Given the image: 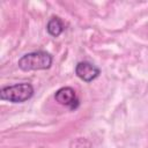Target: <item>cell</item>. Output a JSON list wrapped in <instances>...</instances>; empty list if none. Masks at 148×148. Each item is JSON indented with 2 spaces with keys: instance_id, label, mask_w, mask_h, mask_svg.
Instances as JSON below:
<instances>
[{
  "instance_id": "cell-1",
  "label": "cell",
  "mask_w": 148,
  "mask_h": 148,
  "mask_svg": "<svg viewBox=\"0 0 148 148\" xmlns=\"http://www.w3.org/2000/svg\"><path fill=\"white\" fill-rule=\"evenodd\" d=\"M17 65L24 72L49 69L52 65V56L45 51H34L22 56Z\"/></svg>"
},
{
  "instance_id": "cell-2",
  "label": "cell",
  "mask_w": 148,
  "mask_h": 148,
  "mask_svg": "<svg viewBox=\"0 0 148 148\" xmlns=\"http://www.w3.org/2000/svg\"><path fill=\"white\" fill-rule=\"evenodd\" d=\"M34 95V87L28 82L16 83L1 88L0 98L12 103H23L30 99Z\"/></svg>"
},
{
  "instance_id": "cell-3",
  "label": "cell",
  "mask_w": 148,
  "mask_h": 148,
  "mask_svg": "<svg viewBox=\"0 0 148 148\" xmlns=\"http://www.w3.org/2000/svg\"><path fill=\"white\" fill-rule=\"evenodd\" d=\"M56 101L65 106H68L71 110H75L79 106V99L76 97L75 90L71 87H62L58 89L54 94Z\"/></svg>"
},
{
  "instance_id": "cell-4",
  "label": "cell",
  "mask_w": 148,
  "mask_h": 148,
  "mask_svg": "<svg viewBox=\"0 0 148 148\" xmlns=\"http://www.w3.org/2000/svg\"><path fill=\"white\" fill-rule=\"evenodd\" d=\"M101 71L97 66L89 61H80L75 66V74L84 82H90L99 75Z\"/></svg>"
},
{
  "instance_id": "cell-5",
  "label": "cell",
  "mask_w": 148,
  "mask_h": 148,
  "mask_svg": "<svg viewBox=\"0 0 148 148\" xmlns=\"http://www.w3.org/2000/svg\"><path fill=\"white\" fill-rule=\"evenodd\" d=\"M64 23H62V21H61V18L60 17H58V16H52L50 20H49V22H47V24H46V30H47V32L51 35V36H53V37H58L62 31H64Z\"/></svg>"
}]
</instances>
